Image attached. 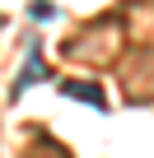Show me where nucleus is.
<instances>
[{
  "label": "nucleus",
  "mask_w": 154,
  "mask_h": 158,
  "mask_svg": "<svg viewBox=\"0 0 154 158\" xmlns=\"http://www.w3.org/2000/svg\"><path fill=\"white\" fill-rule=\"evenodd\" d=\"M33 79H47V65H42V47H33V51H28V65H24V74L14 79L10 98H24V89L33 84Z\"/></svg>",
  "instance_id": "nucleus-1"
},
{
  "label": "nucleus",
  "mask_w": 154,
  "mask_h": 158,
  "mask_svg": "<svg viewBox=\"0 0 154 158\" xmlns=\"http://www.w3.org/2000/svg\"><path fill=\"white\" fill-rule=\"evenodd\" d=\"M61 93H70V98H84L89 107L108 112V98H103V89H98V84H75V79H65V84H61Z\"/></svg>",
  "instance_id": "nucleus-2"
},
{
  "label": "nucleus",
  "mask_w": 154,
  "mask_h": 158,
  "mask_svg": "<svg viewBox=\"0 0 154 158\" xmlns=\"http://www.w3.org/2000/svg\"><path fill=\"white\" fill-rule=\"evenodd\" d=\"M33 19H51L56 14V5H51V0H33V10H28Z\"/></svg>",
  "instance_id": "nucleus-3"
}]
</instances>
